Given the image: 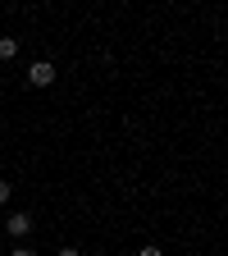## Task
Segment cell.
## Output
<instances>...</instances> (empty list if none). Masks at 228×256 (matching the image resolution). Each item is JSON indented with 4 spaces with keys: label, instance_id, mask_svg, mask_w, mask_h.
I'll list each match as a JSON object with an SVG mask.
<instances>
[{
    "label": "cell",
    "instance_id": "6da1fadb",
    "mask_svg": "<svg viewBox=\"0 0 228 256\" xmlns=\"http://www.w3.org/2000/svg\"><path fill=\"white\" fill-rule=\"evenodd\" d=\"M27 82H32V87H50V82H55V64H50V60H37V64L27 69Z\"/></svg>",
    "mask_w": 228,
    "mask_h": 256
},
{
    "label": "cell",
    "instance_id": "7a4b0ae2",
    "mask_svg": "<svg viewBox=\"0 0 228 256\" xmlns=\"http://www.w3.org/2000/svg\"><path fill=\"white\" fill-rule=\"evenodd\" d=\"M5 229H9L14 238H23V234L32 229V220H27V215H9V220H5Z\"/></svg>",
    "mask_w": 228,
    "mask_h": 256
},
{
    "label": "cell",
    "instance_id": "3957f363",
    "mask_svg": "<svg viewBox=\"0 0 228 256\" xmlns=\"http://www.w3.org/2000/svg\"><path fill=\"white\" fill-rule=\"evenodd\" d=\"M18 55V42L14 37H0V60H14Z\"/></svg>",
    "mask_w": 228,
    "mask_h": 256
},
{
    "label": "cell",
    "instance_id": "277c9868",
    "mask_svg": "<svg viewBox=\"0 0 228 256\" xmlns=\"http://www.w3.org/2000/svg\"><path fill=\"white\" fill-rule=\"evenodd\" d=\"M137 256H165V252H160V247H155V242H146V247H142V252H137Z\"/></svg>",
    "mask_w": 228,
    "mask_h": 256
},
{
    "label": "cell",
    "instance_id": "5b68a950",
    "mask_svg": "<svg viewBox=\"0 0 228 256\" xmlns=\"http://www.w3.org/2000/svg\"><path fill=\"white\" fill-rule=\"evenodd\" d=\"M0 202H9V183H0Z\"/></svg>",
    "mask_w": 228,
    "mask_h": 256
},
{
    "label": "cell",
    "instance_id": "8992f818",
    "mask_svg": "<svg viewBox=\"0 0 228 256\" xmlns=\"http://www.w3.org/2000/svg\"><path fill=\"white\" fill-rule=\"evenodd\" d=\"M9 256H32V252H27V247H14V252H9Z\"/></svg>",
    "mask_w": 228,
    "mask_h": 256
},
{
    "label": "cell",
    "instance_id": "52a82bcc",
    "mask_svg": "<svg viewBox=\"0 0 228 256\" xmlns=\"http://www.w3.org/2000/svg\"><path fill=\"white\" fill-rule=\"evenodd\" d=\"M59 256H82V252H73V247H64V252H59Z\"/></svg>",
    "mask_w": 228,
    "mask_h": 256
}]
</instances>
